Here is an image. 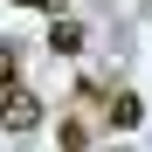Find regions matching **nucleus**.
<instances>
[{
	"instance_id": "nucleus-2",
	"label": "nucleus",
	"mask_w": 152,
	"mask_h": 152,
	"mask_svg": "<svg viewBox=\"0 0 152 152\" xmlns=\"http://www.w3.org/2000/svg\"><path fill=\"white\" fill-rule=\"evenodd\" d=\"M104 118L118 124V132H132V124L145 118V104H138V97H132V90H118V97H111V104H104Z\"/></svg>"
},
{
	"instance_id": "nucleus-3",
	"label": "nucleus",
	"mask_w": 152,
	"mask_h": 152,
	"mask_svg": "<svg viewBox=\"0 0 152 152\" xmlns=\"http://www.w3.org/2000/svg\"><path fill=\"white\" fill-rule=\"evenodd\" d=\"M83 48V28L76 21H48V56H76Z\"/></svg>"
},
{
	"instance_id": "nucleus-4",
	"label": "nucleus",
	"mask_w": 152,
	"mask_h": 152,
	"mask_svg": "<svg viewBox=\"0 0 152 152\" xmlns=\"http://www.w3.org/2000/svg\"><path fill=\"white\" fill-rule=\"evenodd\" d=\"M14 76H21V48H14V42H0V90H7Z\"/></svg>"
},
{
	"instance_id": "nucleus-1",
	"label": "nucleus",
	"mask_w": 152,
	"mask_h": 152,
	"mask_svg": "<svg viewBox=\"0 0 152 152\" xmlns=\"http://www.w3.org/2000/svg\"><path fill=\"white\" fill-rule=\"evenodd\" d=\"M0 124H7V132H35V124H42V97L21 90V83H7V90H0Z\"/></svg>"
},
{
	"instance_id": "nucleus-5",
	"label": "nucleus",
	"mask_w": 152,
	"mask_h": 152,
	"mask_svg": "<svg viewBox=\"0 0 152 152\" xmlns=\"http://www.w3.org/2000/svg\"><path fill=\"white\" fill-rule=\"evenodd\" d=\"M83 145H90V124L69 118V124H62V152H83Z\"/></svg>"
}]
</instances>
